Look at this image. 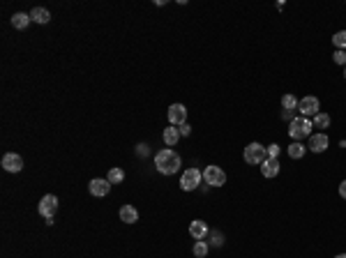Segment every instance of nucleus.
Returning <instances> with one entry per match:
<instances>
[{
	"label": "nucleus",
	"instance_id": "obj_1",
	"mask_svg": "<svg viewBox=\"0 0 346 258\" xmlns=\"http://www.w3.org/2000/svg\"><path fill=\"white\" fill-rule=\"evenodd\" d=\"M180 155L173 150V148H164V150H159L155 155V168H157L162 175H173L180 171Z\"/></svg>",
	"mask_w": 346,
	"mask_h": 258
},
{
	"label": "nucleus",
	"instance_id": "obj_2",
	"mask_svg": "<svg viewBox=\"0 0 346 258\" xmlns=\"http://www.w3.org/2000/svg\"><path fill=\"white\" fill-rule=\"evenodd\" d=\"M312 129H314V122H312V118H302V115H298V118H293V120H291V125H288V136L300 143L302 138L312 136Z\"/></svg>",
	"mask_w": 346,
	"mask_h": 258
},
{
	"label": "nucleus",
	"instance_id": "obj_3",
	"mask_svg": "<svg viewBox=\"0 0 346 258\" xmlns=\"http://www.w3.org/2000/svg\"><path fill=\"white\" fill-rule=\"evenodd\" d=\"M242 157H245V161H247L249 166H261V164L268 159V150H265V145L254 141V143H249L247 148H245Z\"/></svg>",
	"mask_w": 346,
	"mask_h": 258
},
{
	"label": "nucleus",
	"instance_id": "obj_4",
	"mask_svg": "<svg viewBox=\"0 0 346 258\" xmlns=\"http://www.w3.org/2000/svg\"><path fill=\"white\" fill-rule=\"evenodd\" d=\"M201 182H203V171H199V168H187V171H182V175H180V189L182 191L199 189Z\"/></svg>",
	"mask_w": 346,
	"mask_h": 258
},
{
	"label": "nucleus",
	"instance_id": "obj_5",
	"mask_svg": "<svg viewBox=\"0 0 346 258\" xmlns=\"http://www.w3.org/2000/svg\"><path fill=\"white\" fill-rule=\"evenodd\" d=\"M203 182L208 184V187H224V184H226V173L219 166L210 164V166H205V171H203Z\"/></svg>",
	"mask_w": 346,
	"mask_h": 258
},
{
	"label": "nucleus",
	"instance_id": "obj_6",
	"mask_svg": "<svg viewBox=\"0 0 346 258\" xmlns=\"http://www.w3.org/2000/svg\"><path fill=\"white\" fill-rule=\"evenodd\" d=\"M298 111H300L302 118H314L316 113H321V102H318V97L307 95L298 102Z\"/></svg>",
	"mask_w": 346,
	"mask_h": 258
},
{
	"label": "nucleus",
	"instance_id": "obj_7",
	"mask_svg": "<svg viewBox=\"0 0 346 258\" xmlns=\"http://www.w3.org/2000/svg\"><path fill=\"white\" fill-rule=\"evenodd\" d=\"M37 210L46 221L53 219V214H56V210H58V196H56V194H46V196H42Z\"/></svg>",
	"mask_w": 346,
	"mask_h": 258
},
{
	"label": "nucleus",
	"instance_id": "obj_8",
	"mask_svg": "<svg viewBox=\"0 0 346 258\" xmlns=\"http://www.w3.org/2000/svg\"><path fill=\"white\" fill-rule=\"evenodd\" d=\"M169 122H171L173 127H180L187 122V106L185 104H171L169 106Z\"/></svg>",
	"mask_w": 346,
	"mask_h": 258
},
{
	"label": "nucleus",
	"instance_id": "obj_9",
	"mask_svg": "<svg viewBox=\"0 0 346 258\" xmlns=\"http://www.w3.org/2000/svg\"><path fill=\"white\" fill-rule=\"evenodd\" d=\"M328 145H330V138H328V134H323V131H316V134L309 136V152H314V155L325 152Z\"/></svg>",
	"mask_w": 346,
	"mask_h": 258
},
{
	"label": "nucleus",
	"instance_id": "obj_10",
	"mask_svg": "<svg viewBox=\"0 0 346 258\" xmlns=\"http://www.w3.org/2000/svg\"><path fill=\"white\" fill-rule=\"evenodd\" d=\"M0 164H2V168H5L7 173H19V171H23V159H21V155H16V152H7Z\"/></svg>",
	"mask_w": 346,
	"mask_h": 258
},
{
	"label": "nucleus",
	"instance_id": "obj_11",
	"mask_svg": "<svg viewBox=\"0 0 346 258\" xmlns=\"http://www.w3.org/2000/svg\"><path fill=\"white\" fill-rule=\"evenodd\" d=\"M88 191H90L92 196L102 198V196H106V194L111 191V182H109V180H104V178H95V180H90V182H88Z\"/></svg>",
	"mask_w": 346,
	"mask_h": 258
},
{
	"label": "nucleus",
	"instance_id": "obj_12",
	"mask_svg": "<svg viewBox=\"0 0 346 258\" xmlns=\"http://www.w3.org/2000/svg\"><path fill=\"white\" fill-rule=\"evenodd\" d=\"M208 233H210V228H208V224L201 219H194L192 224H189V235L194 237V240H205L208 237Z\"/></svg>",
	"mask_w": 346,
	"mask_h": 258
},
{
	"label": "nucleus",
	"instance_id": "obj_13",
	"mask_svg": "<svg viewBox=\"0 0 346 258\" xmlns=\"http://www.w3.org/2000/svg\"><path fill=\"white\" fill-rule=\"evenodd\" d=\"M279 171H282L279 159H270V157H268V159L261 164V173H263V178H268V180H270V178H277Z\"/></svg>",
	"mask_w": 346,
	"mask_h": 258
},
{
	"label": "nucleus",
	"instance_id": "obj_14",
	"mask_svg": "<svg viewBox=\"0 0 346 258\" xmlns=\"http://www.w3.org/2000/svg\"><path fill=\"white\" fill-rule=\"evenodd\" d=\"M120 221H125V224H136V221H139V210H136L134 205H122Z\"/></svg>",
	"mask_w": 346,
	"mask_h": 258
},
{
	"label": "nucleus",
	"instance_id": "obj_15",
	"mask_svg": "<svg viewBox=\"0 0 346 258\" xmlns=\"http://www.w3.org/2000/svg\"><path fill=\"white\" fill-rule=\"evenodd\" d=\"M30 19H32L35 23H39V26H44V23L51 21V12H49L46 7H32Z\"/></svg>",
	"mask_w": 346,
	"mask_h": 258
},
{
	"label": "nucleus",
	"instance_id": "obj_16",
	"mask_svg": "<svg viewBox=\"0 0 346 258\" xmlns=\"http://www.w3.org/2000/svg\"><path fill=\"white\" fill-rule=\"evenodd\" d=\"M162 138H164V143L169 145V148H173V145L180 141V131H178V127H166L164 131H162Z\"/></svg>",
	"mask_w": 346,
	"mask_h": 258
},
{
	"label": "nucleus",
	"instance_id": "obj_17",
	"mask_svg": "<svg viewBox=\"0 0 346 258\" xmlns=\"http://www.w3.org/2000/svg\"><path fill=\"white\" fill-rule=\"evenodd\" d=\"M30 14H26V12H16L14 16H12V26H14L16 30H26L28 26H30Z\"/></svg>",
	"mask_w": 346,
	"mask_h": 258
},
{
	"label": "nucleus",
	"instance_id": "obj_18",
	"mask_svg": "<svg viewBox=\"0 0 346 258\" xmlns=\"http://www.w3.org/2000/svg\"><path fill=\"white\" fill-rule=\"evenodd\" d=\"M286 152H288V157H291V159H302V157L307 155V148H305L302 143H298V141H293V143L286 148Z\"/></svg>",
	"mask_w": 346,
	"mask_h": 258
},
{
	"label": "nucleus",
	"instance_id": "obj_19",
	"mask_svg": "<svg viewBox=\"0 0 346 258\" xmlns=\"http://www.w3.org/2000/svg\"><path fill=\"white\" fill-rule=\"evenodd\" d=\"M312 122H314L316 129H328L332 120H330V115H328V113H316L314 118H312Z\"/></svg>",
	"mask_w": 346,
	"mask_h": 258
},
{
	"label": "nucleus",
	"instance_id": "obj_20",
	"mask_svg": "<svg viewBox=\"0 0 346 258\" xmlns=\"http://www.w3.org/2000/svg\"><path fill=\"white\" fill-rule=\"evenodd\" d=\"M106 180H109L111 184L125 182V171H122V168H111V171H109V175H106Z\"/></svg>",
	"mask_w": 346,
	"mask_h": 258
},
{
	"label": "nucleus",
	"instance_id": "obj_21",
	"mask_svg": "<svg viewBox=\"0 0 346 258\" xmlns=\"http://www.w3.org/2000/svg\"><path fill=\"white\" fill-rule=\"evenodd\" d=\"M298 102H300V99H295V95L288 92V95L282 97V108H284V111H295V108H298Z\"/></svg>",
	"mask_w": 346,
	"mask_h": 258
},
{
	"label": "nucleus",
	"instance_id": "obj_22",
	"mask_svg": "<svg viewBox=\"0 0 346 258\" xmlns=\"http://www.w3.org/2000/svg\"><path fill=\"white\" fill-rule=\"evenodd\" d=\"M208 237H210V247H222L224 244V233L222 231H217V228H212L210 233H208Z\"/></svg>",
	"mask_w": 346,
	"mask_h": 258
},
{
	"label": "nucleus",
	"instance_id": "obj_23",
	"mask_svg": "<svg viewBox=\"0 0 346 258\" xmlns=\"http://www.w3.org/2000/svg\"><path fill=\"white\" fill-rule=\"evenodd\" d=\"M208 249H210V244L205 242V240H196V244H194V256H196V258H205V256H208Z\"/></svg>",
	"mask_w": 346,
	"mask_h": 258
},
{
	"label": "nucleus",
	"instance_id": "obj_24",
	"mask_svg": "<svg viewBox=\"0 0 346 258\" xmlns=\"http://www.w3.org/2000/svg\"><path fill=\"white\" fill-rule=\"evenodd\" d=\"M332 44L337 46V51H346V30H339L332 35Z\"/></svg>",
	"mask_w": 346,
	"mask_h": 258
},
{
	"label": "nucleus",
	"instance_id": "obj_25",
	"mask_svg": "<svg viewBox=\"0 0 346 258\" xmlns=\"http://www.w3.org/2000/svg\"><path fill=\"white\" fill-rule=\"evenodd\" d=\"M332 60L337 62V65H342V67H344V65H346V51H335Z\"/></svg>",
	"mask_w": 346,
	"mask_h": 258
},
{
	"label": "nucleus",
	"instance_id": "obj_26",
	"mask_svg": "<svg viewBox=\"0 0 346 258\" xmlns=\"http://www.w3.org/2000/svg\"><path fill=\"white\" fill-rule=\"evenodd\" d=\"M265 150H268V157H270V159H277V157H279V145H277V143L268 145Z\"/></svg>",
	"mask_w": 346,
	"mask_h": 258
},
{
	"label": "nucleus",
	"instance_id": "obj_27",
	"mask_svg": "<svg viewBox=\"0 0 346 258\" xmlns=\"http://www.w3.org/2000/svg\"><path fill=\"white\" fill-rule=\"evenodd\" d=\"M148 143H139L136 145V155H139V157H148Z\"/></svg>",
	"mask_w": 346,
	"mask_h": 258
},
{
	"label": "nucleus",
	"instance_id": "obj_28",
	"mask_svg": "<svg viewBox=\"0 0 346 258\" xmlns=\"http://www.w3.org/2000/svg\"><path fill=\"white\" fill-rule=\"evenodd\" d=\"M178 131H180V136H189V134H192V127L185 122V125H180V127H178Z\"/></svg>",
	"mask_w": 346,
	"mask_h": 258
},
{
	"label": "nucleus",
	"instance_id": "obj_29",
	"mask_svg": "<svg viewBox=\"0 0 346 258\" xmlns=\"http://www.w3.org/2000/svg\"><path fill=\"white\" fill-rule=\"evenodd\" d=\"M339 196L346 201V180H342V184H339Z\"/></svg>",
	"mask_w": 346,
	"mask_h": 258
},
{
	"label": "nucleus",
	"instance_id": "obj_30",
	"mask_svg": "<svg viewBox=\"0 0 346 258\" xmlns=\"http://www.w3.org/2000/svg\"><path fill=\"white\" fill-rule=\"evenodd\" d=\"M282 118H284V120H293V113H291V111H284V113H282Z\"/></svg>",
	"mask_w": 346,
	"mask_h": 258
},
{
	"label": "nucleus",
	"instance_id": "obj_31",
	"mask_svg": "<svg viewBox=\"0 0 346 258\" xmlns=\"http://www.w3.org/2000/svg\"><path fill=\"white\" fill-rule=\"evenodd\" d=\"M335 258H346V254H337V256H335Z\"/></svg>",
	"mask_w": 346,
	"mask_h": 258
},
{
	"label": "nucleus",
	"instance_id": "obj_32",
	"mask_svg": "<svg viewBox=\"0 0 346 258\" xmlns=\"http://www.w3.org/2000/svg\"><path fill=\"white\" fill-rule=\"evenodd\" d=\"M344 78H346V65H344Z\"/></svg>",
	"mask_w": 346,
	"mask_h": 258
}]
</instances>
